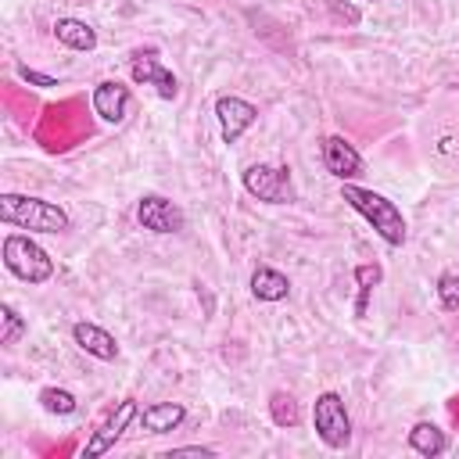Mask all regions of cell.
Here are the masks:
<instances>
[{
    "instance_id": "7a4b0ae2",
    "label": "cell",
    "mask_w": 459,
    "mask_h": 459,
    "mask_svg": "<svg viewBox=\"0 0 459 459\" xmlns=\"http://www.w3.org/2000/svg\"><path fill=\"white\" fill-rule=\"evenodd\" d=\"M0 222L29 230V233H65L72 226L61 204L29 197V194H0Z\"/></svg>"
},
{
    "instance_id": "52a82bcc",
    "label": "cell",
    "mask_w": 459,
    "mask_h": 459,
    "mask_svg": "<svg viewBox=\"0 0 459 459\" xmlns=\"http://www.w3.org/2000/svg\"><path fill=\"white\" fill-rule=\"evenodd\" d=\"M129 75H133V82L154 86L161 100H176V93H179V82H176V75L161 65L158 50H136V54L129 57Z\"/></svg>"
},
{
    "instance_id": "603a6c76",
    "label": "cell",
    "mask_w": 459,
    "mask_h": 459,
    "mask_svg": "<svg viewBox=\"0 0 459 459\" xmlns=\"http://www.w3.org/2000/svg\"><path fill=\"white\" fill-rule=\"evenodd\" d=\"M179 455H201V459H212L215 448H201V445H186V448H169L165 459H179Z\"/></svg>"
},
{
    "instance_id": "44dd1931",
    "label": "cell",
    "mask_w": 459,
    "mask_h": 459,
    "mask_svg": "<svg viewBox=\"0 0 459 459\" xmlns=\"http://www.w3.org/2000/svg\"><path fill=\"white\" fill-rule=\"evenodd\" d=\"M437 301L445 312H459V273H441L437 276Z\"/></svg>"
},
{
    "instance_id": "30bf717a",
    "label": "cell",
    "mask_w": 459,
    "mask_h": 459,
    "mask_svg": "<svg viewBox=\"0 0 459 459\" xmlns=\"http://www.w3.org/2000/svg\"><path fill=\"white\" fill-rule=\"evenodd\" d=\"M323 165H326V172L333 176V179H341V183H351L355 176H362V154L344 140V136H326L323 140Z\"/></svg>"
},
{
    "instance_id": "3957f363",
    "label": "cell",
    "mask_w": 459,
    "mask_h": 459,
    "mask_svg": "<svg viewBox=\"0 0 459 459\" xmlns=\"http://www.w3.org/2000/svg\"><path fill=\"white\" fill-rule=\"evenodd\" d=\"M4 265L22 280V283H47L54 276V258L25 233H7L4 237Z\"/></svg>"
},
{
    "instance_id": "9c48e42d",
    "label": "cell",
    "mask_w": 459,
    "mask_h": 459,
    "mask_svg": "<svg viewBox=\"0 0 459 459\" xmlns=\"http://www.w3.org/2000/svg\"><path fill=\"white\" fill-rule=\"evenodd\" d=\"M215 118H219L222 140H226V143H237V140L255 126L258 108H255L251 100H244V97L226 93V97H219V100H215Z\"/></svg>"
},
{
    "instance_id": "9a60e30c",
    "label": "cell",
    "mask_w": 459,
    "mask_h": 459,
    "mask_svg": "<svg viewBox=\"0 0 459 459\" xmlns=\"http://www.w3.org/2000/svg\"><path fill=\"white\" fill-rule=\"evenodd\" d=\"M54 36H57V43L61 47H68V50H93L97 47V32H93V25H86L82 18H57L54 22Z\"/></svg>"
},
{
    "instance_id": "5b68a950",
    "label": "cell",
    "mask_w": 459,
    "mask_h": 459,
    "mask_svg": "<svg viewBox=\"0 0 459 459\" xmlns=\"http://www.w3.org/2000/svg\"><path fill=\"white\" fill-rule=\"evenodd\" d=\"M244 190L265 204H290L294 201V183H290V169L283 165H247L240 176Z\"/></svg>"
},
{
    "instance_id": "8fae6325",
    "label": "cell",
    "mask_w": 459,
    "mask_h": 459,
    "mask_svg": "<svg viewBox=\"0 0 459 459\" xmlns=\"http://www.w3.org/2000/svg\"><path fill=\"white\" fill-rule=\"evenodd\" d=\"M72 341H75L86 355H93V359H100V362H115V359H118V341H115L104 326H97V323L79 319V323L72 326Z\"/></svg>"
},
{
    "instance_id": "4fadbf2b",
    "label": "cell",
    "mask_w": 459,
    "mask_h": 459,
    "mask_svg": "<svg viewBox=\"0 0 459 459\" xmlns=\"http://www.w3.org/2000/svg\"><path fill=\"white\" fill-rule=\"evenodd\" d=\"M183 420H186V409H183L179 402H154V405H147V409L140 412V427H143L147 434H169V430H176Z\"/></svg>"
},
{
    "instance_id": "ffe728a7",
    "label": "cell",
    "mask_w": 459,
    "mask_h": 459,
    "mask_svg": "<svg viewBox=\"0 0 459 459\" xmlns=\"http://www.w3.org/2000/svg\"><path fill=\"white\" fill-rule=\"evenodd\" d=\"M0 319H4V333H0V344H14L22 333H25V319L18 316V308L11 301L0 305Z\"/></svg>"
},
{
    "instance_id": "d6986e66",
    "label": "cell",
    "mask_w": 459,
    "mask_h": 459,
    "mask_svg": "<svg viewBox=\"0 0 459 459\" xmlns=\"http://www.w3.org/2000/svg\"><path fill=\"white\" fill-rule=\"evenodd\" d=\"M355 280H359V301H355V316H366V298H369V290L384 280V273H380V265H359L355 269Z\"/></svg>"
},
{
    "instance_id": "7402d4cb",
    "label": "cell",
    "mask_w": 459,
    "mask_h": 459,
    "mask_svg": "<svg viewBox=\"0 0 459 459\" xmlns=\"http://www.w3.org/2000/svg\"><path fill=\"white\" fill-rule=\"evenodd\" d=\"M18 79L29 82V86H36V90H50V86H57L54 75H43V72H36V68H29V65H18Z\"/></svg>"
},
{
    "instance_id": "8992f818",
    "label": "cell",
    "mask_w": 459,
    "mask_h": 459,
    "mask_svg": "<svg viewBox=\"0 0 459 459\" xmlns=\"http://www.w3.org/2000/svg\"><path fill=\"white\" fill-rule=\"evenodd\" d=\"M133 420H140V409H136V402H133V398L118 402V405L111 409V416L100 423V430H93V434H90V441L82 445V459H97V455L111 452V448H115V441L126 434V427H129Z\"/></svg>"
},
{
    "instance_id": "5bb4252c",
    "label": "cell",
    "mask_w": 459,
    "mask_h": 459,
    "mask_svg": "<svg viewBox=\"0 0 459 459\" xmlns=\"http://www.w3.org/2000/svg\"><path fill=\"white\" fill-rule=\"evenodd\" d=\"M409 448H412L416 455H423V459H437V455L448 452V437H445V430H441L437 423L420 420V423L409 430Z\"/></svg>"
},
{
    "instance_id": "6da1fadb",
    "label": "cell",
    "mask_w": 459,
    "mask_h": 459,
    "mask_svg": "<svg viewBox=\"0 0 459 459\" xmlns=\"http://www.w3.org/2000/svg\"><path fill=\"white\" fill-rule=\"evenodd\" d=\"M341 201H344L351 212H359V215L377 230V237H380L384 244H391V247H402V244H405V215L398 212L394 201H387V197L377 194V190L355 186V183H341Z\"/></svg>"
},
{
    "instance_id": "e0dca14e",
    "label": "cell",
    "mask_w": 459,
    "mask_h": 459,
    "mask_svg": "<svg viewBox=\"0 0 459 459\" xmlns=\"http://www.w3.org/2000/svg\"><path fill=\"white\" fill-rule=\"evenodd\" d=\"M39 405H43L50 416H72V412L79 409L75 394L65 391V387H43V391H39Z\"/></svg>"
},
{
    "instance_id": "ac0fdd59",
    "label": "cell",
    "mask_w": 459,
    "mask_h": 459,
    "mask_svg": "<svg viewBox=\"0 0 459 459\" xmlns=\"http://www.w3.org/2000/svg\"><path fill=\"white\" fill-rule=\"evenodd\" d=\"M269 416H273L276 427H294V423L301 420L298 402H294L287 391H273V394H269Z\"/></svg>"
},
{
    "instance_id": "7c38bea8",
    "label": "cell",
    "mask_w": 459,
    "mask_h": 459,
    "mask_svg": "<svg viewBox=\"0 0 459 459\" xmlns=\"http://www.w3.org/2000/svg\"><path fill=\"white\" fill-rule=\"evenodd\" d=\"M129 100H133L129 86H122V82H115V79H104V82H97V90H93V111H97L104 122H122L126 111H129Z\"/></svg>"
},
{
    "instance_id": "2e32d148",
    "label": "cell",
    "mask_w": 459,
    "mask_h": 459,
    "mask_svg": "<svg viewBox=\"0 0 459 459\" xmlns=\"http://www.w3.org/2000/svg\"><path fill=\"white\" fill-rule=\"evenodd\" d=\"M251 294L258 301H283L290 294V280L280 269H273V265H258L251 273Z\"/></svg>"
},
{
    "instance_id": "277c9868",
    "label": "cell",
    "mask_w": 459,
    "mask_h": 459,
    "mask_svg": "<svg viewBox=\"0 0 459 459\" xmlns=\"http://www.w3.org/2000/svg\"><path fill=\"white\" fill-rule=\"evenodd\" d=\"M312 427L326 448H348L351 441V416L337 391H323L312 405Z\"/></svg>"
},
{
    "instance_id": "ba28073f",
    "label": "cell",
    "mask_w": 459,
    "mask_h": 459,
    "mask_svg": "<svg viewBox=\"0 0 459 459\" xmlns=\"http://www.w3.org/2000/svg\"><path fill=\"white\" fill-rule=\"evenodd\" d=\"M136 222L147 233H179L183 230V212L161 194H143L136 201Z\"/></svg>"
}]
</instances>
